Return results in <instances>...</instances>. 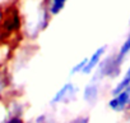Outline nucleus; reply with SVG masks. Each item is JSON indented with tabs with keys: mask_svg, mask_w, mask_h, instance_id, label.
I'll return each instance as SVG.
<instances>
[{
	"mask_svg": "<svg viewBox=\"0 0 130 123\" xmlns=\"http://www.w3.org/2000/svg\"><path fill=\"white\" fill-rule=\"evenodd\" d=\"M121 63L115 56H108L107 59L102 60L100 64V77H115L120 72Z\"/></svg>",
	"mask_w": 130,
	"mask_h": 123,
	"instance_id": "obj_3",
	"label": "nucleus"
},
{
	"mask_svg": "<svg viewBox=\"0 0 130 123\" xmlns=\"http://www.w3.org/2000/svg\"><path fill=\"white\" fill-rule=\"evenodd\" d=\"M68 0H48V12L51 14H57L62 10Z\"/></svg>",
	"mask_w": 130,
	"mask_h": 123,
	"instance_id": "obj_8",
	"label": "nucleus"
},
{
	"mask_svg": "<svg viewBox=\"0 0 130 123\" xmlns=\"http://www.w3.org/2000/svg\"><path fill=\"white\" fill-rule=\"evenodd\" d=\"M130 86V66H129V68H127V71L125 72V75H124V77H122V80L115 86V89L112 90V96L113 95H117L119 92H121L122 90H125L126 87H129Z\"/></svg>",
	"mask_w": 130,
	"mask_h": 123,
	"instance_id": "obj_7",
	"label": "nucleus"
},
{
	"mask_svg": "<svg viewBox=\"0 0 130 123\" xmlns=\"http://www.w3.org/2000/svg\"><path fill=\"white\" fill-rule=\"evenodd\" d=\"M69 123H88V118L87 117H78L75 119H73L72 122Z\"/></svg>",
	"mask_w": 130,
	"mask_h": 123,
	"instance_id": "obj_11",
	"label": "nucleus"
},
{
	"mask_svg": "<svg viewBox=\"0 0 130 123\" xmlns=\"http://www.w3.org/2000/svg\"><path fill=\"white\" fill-rule=\"evenodd\" d=\"M98 95H100V90H98V83L96 81L89 82L83 90V99L88 104H94L98 99Z\"/></svg>",
	"mask_w": 130,
	"mask_h": 123,
	"instance_id": "obj_5",
	"label": "nucleus"
},
{
	"mask_svg": "<svg viewBox=\"0 0 130 123\" xmlns=\"http://www.w3.org/2000/svg\"><path fill=\"white\" fill-rule=\"evenodd\" d=\"M87 59L88 58H84L82 61H79L78 64H75L72 69V73L70 75H77V73H83L84 68H86V64H87Z\"/></svg>",
	"mask_w": 130,
	"mask_h": 123,
	"instance_id": "obj_10",
	"label": "nucleus"
},
{
	"mask_svg": "<svg viewBox=\"0 0 130 123\" xmlns=\"http://www.w3.org/2000/svg\"><path fill=\"white\" fill-rule=\"evenodd\" d=\"M108 106L111 110L117 113L130 109V86L119 92L117 95H113V97L108 101Z\"/></svg>",
	"mask_w": 130,
	"mask_h": 123,
	"instance_id": "obj_2",
	"label": "nucleus"
},
{
	"mask_svg": "<svg viewBox=\"0 0 130 123\" xmlns=\"http://www.w3.org/2000/svg\"><path fill=\"white\" fill-rule=\"evenodd\" d=\"M75 96H77V87L72 82H68L60 90H57V92H55L54 97L51 99V105L68 104L72 100H74Z\"/></svg>",
	"mask_w": 130,
	"mask_h": 123,
	"instance_id": "obj_1",
	"label": "nucleus"
},
{
	"mask_svg": "<svg viewBox=\"0 0 130 123\" xmlns=\"http://www.w3.org/2000/svg\"><path fill=\"white\" fill-rule=\"evenodd\" d=\"M129 53H130V32H129V35H127L126 40L124 41V44L121 45V47H120V51H119V54L116 55L117 60L120 61V63H122V60L125 59V56H126V55H127Z\"/></svg>",
	"mask_w": 130,
	"mask_h": 123,
	"instance_id": "obj_9",
	"label": "nucleus"
},
{
	"mask_svg": "<svg viewBox=\"0 0 130 123\" xmlns=\"http://www.w3.org/2000/svg\"><path fill=\"white\" fill-rule=\"evenodd\" d=\"M2 90H3V82L0 81V94H2Z\"/></svg>",
	"mask_w": 130,
	"mask_h": 123,
	"instance_id": "obj_13",
	"label": "nucleus"
},
{
	"mask_svg": "<svg viewBox=\"0 0 130 123\" xmlns=\"http://www.w3.org/2000/svg\"><path fill=\"white\" fill-rule=\"evenodd\" d=\"M5 123H22V119L19 118V117H17V115H14V117H12V118H9Z\"/></svg>",
	"mask_w": 130,
	"mask_h": 123,
	"instance_id": "obj_12",
	"label": "nucleus"
},
{
	"mask_svg": "<svg viewBox=\"0 0 130 123\" xmlns=\"http://www.w3.org/2000/svg\"><path fill=\"white\" fill-rule=\"evenodd\" d=\"M4 26H5L8 32H12V31L17 30L19 27V16H18V13L17 12H12L7 17V19L4 21Z\"/></svg>",
	"mask_w": 130,
	"mask_h": 123,
	"instance_id": "obj_6",
	"label": "nucleus"
},
{
	"mask_svg": "<svg viewBox=\"0 0 130 123\" xmlns=\"http://www.w3.org/2000/svg\"><path fill=\"white\" fill-rule=\"evenodd\" d=\"M105 50H106L105 46L98 47V49L87 59V64H86V68H84V71H83V75H89L91 72H93L94 68L100 67L101 61H102V56H103V54H105Z\"/></svg>",
	"mask_w": 130,
	"mask_h": 123,
	"instance_id": "obj_4",
	"label": "nucleus"
}]
</instances>
